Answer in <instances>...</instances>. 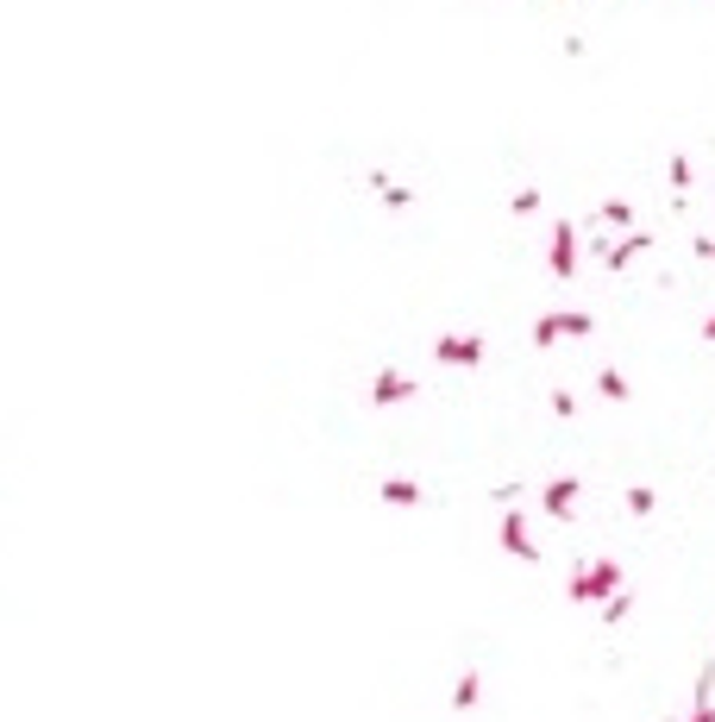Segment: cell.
I'll use <instances>...</instances> for the list:
<instances>
[{
	"label": "cell",
	"mask_w": 715,
	"mask_h": 722,
	"mask_svg": "<svg viewBox=\"0 0 715 722\" xmlns=\"http://www.w3.org/2000/svg\"><path fill=\"white\" fill-rule=\"evenodd\" d=\"M621 590V566L616 559H590V566L571 572V604H609Z\"/></svg>",
	"instance_id": "1"
},
{
	"label": "cell",
	"mask_w": 715,
	"mask_h": 722,
	"mask_svg": "<svg viewBox=\"0 0 715 722\" xmlns=\"http://www.w3.org/2000/svg\"><path fill=\"white\" fill-rule=\"evenodd\" d=\"M628 509H634V515H653V490H628Z\"/></svg>",
	"instance_id": "2"
}]
</instances>
